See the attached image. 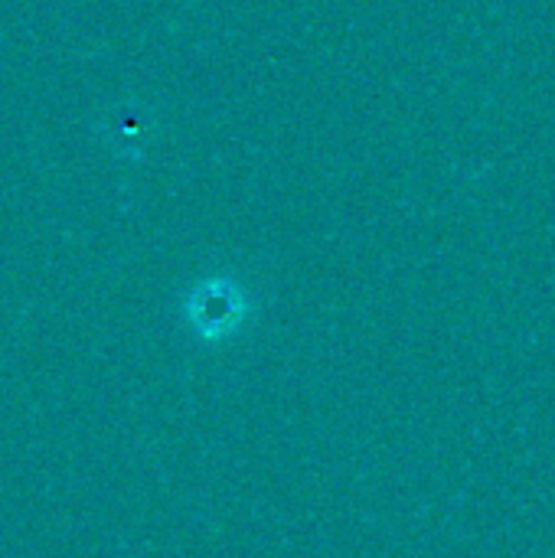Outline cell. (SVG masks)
Returning a JSON list of instances; mask_svg holds the SVG:
<instances>
[{
    "mask_svg": "<svg viewBox=\"0 0 555 558\" xmlns=\"http://www.w3.org/2000/svg\"><path fill=\"white\" fill-rule=\"evenodd\" d=\"M203 298H206V301H196V320L206 324V327H209V324L232 320V314L239 311V307H236V294H232V291H222L219 284L206 288Z\"/></svg>",
    "mask_w": 555,
    "mask_h": 558,
    "instance_id": "cell-1",
    "label": "cell"
}]
</instances>
